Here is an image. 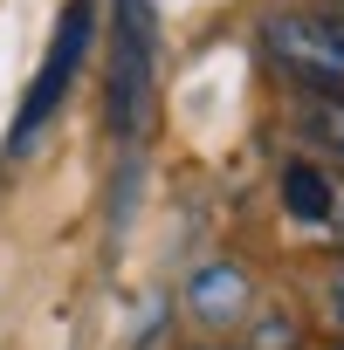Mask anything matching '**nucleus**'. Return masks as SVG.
Listing matches in <instances>:
<instances>
[{
  "label": "nucleus",
  "mask_w": 344,
  "mask_h": 350,
  "mask_svg": "<svg viewBox=\"0 0 344 350\" xmlns=\"http://www.w3.org/2000/svg\"><path fill=\"white\" fill-rule=\"evenodd\" d=\"M151 62H158V28L151 0H117V55H110V131L124 144L145 137L151 117Z\"/></svg>",
  "instance_id": "nucleus-1"
},
{
  "label": "nucleus",
  "mask_w": 344,
  "mask_h": 350,
  "mask_svg": "<svg viewBox=\"0 0 344 350\" xmlns=\"http://www.w3.org/2000/svg\"><path fill=\"white\" fill-rule=\"evenodd\" d=\"M262 42H269V55L296 83H310L323 96H344V21H323V14H269L262 21Z\"/></svg>",
  "instance_id": "nucleus-2"
},
{
  "label": "nucleus",
  "mask_w": 344,
  "mask_h": 350,
  "mask_svg": "<svg viewBox=\"0 0 344 350\" xmlns=\"http://www.w3.org/2000/svg\"><path fill=\"white\" fill-rule=\"evenodd\" d=\"M90 0H69L62 8V28H56V42H49V55H42V76H35V90H28V103H21V117H14V151H28L35 137H42V124L56 117V103L69 96V83H76V69H83V55H90Z\"/></svg>",
  "instance_id": "nucleus-3"
},
{
  "label": "nucleus",
  "mask_w": 344,
  "mask_h": 350,
  "mask_svg": "<svg viewBox=\"0 0 344 350\" xmlns=\"http://www.w3.org/2000/svg\"><path fill=\"white\" fill-rule=\"evenodd\" d=\"M186 302H193V316H200L207 329H234V323L248 316V275H241L234 261H207V268L186 282Z\"/></svg>",
  "instance_id": "nucleus-4"
},
{
  "label": "nucleus",
  "mask_w": 344,
  "mask_h": 350,
  "mask_svg": "<svg viewBox=\"0 0 344 350\" xmlns=\"http://www.w3.org/2000/svg\"><path fill=\"white\" fill-rule=\"evenodd\" d=\"M282 206H289V220L323 227L337 213V193H330V179H323L317 165H282Z\"/></svg>",
  "instance_id": "nucleus-5"
},
{
  "label": "nucleus",
  "mask_w": 344,
  "mask_h": 350,
  "mask_svg": "<svg viewBox=\"0 0 344 350\" xmlns=\"http://www.w3.org/2000/svg\"><path fill=\"white\" fill-rule=\"evenodd\" d=\"M303 137H310L323 158L344 165V96H317V103L303 110Z\"/></svg>",
  "instance_id": "nucleus-6"
},
{
  "label": "nucleus",
  "mask_w": 344,
  "mask_h": 350,
  "mask_svg": "<svg viewBox=\"0 0 344 350\" xmlns=\"http://www.w3.org/2000/svg\"><path fill=\"white\" fill-rule=\"evenodd\" d=\"M330 309H337V323H344V275L330 282Z\"/></svg>",
  "instance_id": "nucleus-7"
},
{
  "label": "nucleus",
  "mask_w": 344,
  "mask_h": 350,
  "mask_svg": "<svg viewBox=\"0 0 344 350\" xmlns=\"http://www.w3.org/2000/svg\"><path fill=\"white\" fill-rule=\"evenodd\" d=\"M330 220H337V241H344V206H337V213H330Z\"/></svg>",
  "instance_id": "nucleus-8"
},
{
  "label": "nucleus",
  "mask_w": 344,
  "mask_h": 350,
  "mask_svg": "<svg viewBox=\"0 0 344 350\" xmlns=\"http://www.w3.org/2000/svg\"><path fill=\"white\" fill-rule=\"evenodd\" d=\"M207 350H221V343H207Z\"/></svg>",
  "instance_id": "nucleus-9"
},
{
  "label": "nucleus",
  "mask_w": 344,
  "mask_h": 350,
  "mask_svg": "<svg viewBox=\"0 0 344 350\" xmlns=\"http://www.w3.org/2000/svg\"><path fill=\"white\" fill-rule=\"evenodd\" d=\"M337 350H344V343H337Z\"/></svg>",
  "instance_id": "nucleus-10"
}]
</instances>
